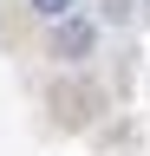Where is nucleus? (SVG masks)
Returning <instances> with one entry per match:
<instances>
[{
    "mask_svg": "<svg viewBox=\"0 0 150 156\" xmlns=\"http://www.w3.org/2000/svg\"><path fill=\"white\" fill-rule=\"evenodd\" d=\"M85 46H91V26H85V20H65L59 39H52V52H59V58H79Z\"/></svg>",
    "mask_w": 150,
    "mask_h": 156,
    "instance_id": "1",
    "label": "nucleus"
},
{
    "mask_svg": "<svg viewBox=\"0 0 150 156\" xmlns=\"http://www.w3.org/2000/svg\"><path fill=\"white\" fill-rule=\"evenodd\" d=\"M72 7H79V0H33V13H46V20H65Z\"/></svg>",
    "mask_w": 150,
    "mask_h": 156,
    "instance_id": "2",
    "label": "nucleus"
}]
</instances>
